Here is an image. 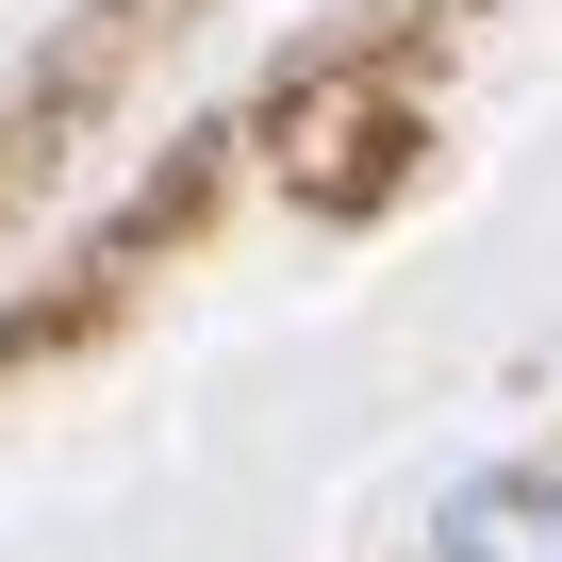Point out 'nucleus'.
I'll return each instance as SVG.
<instances>
[{
    "label": "nucleus",
    "mask_w": 562,
    "mask_h": 562,
    "mask_svg": "<svg viewBox=\"0 0 562 562\" xmlns=\"http://www.w3.org/2000/svg\"><path fill=\"white\" fill-rule=\"evenodd\" d=\"M430 562H562V480L529 463V480H480V496H447Z\"/></svg>",
    "instance_id": "1"
}]
</instances>
